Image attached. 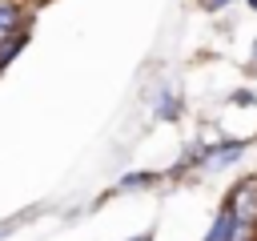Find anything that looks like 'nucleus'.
I'll use <instances>...</instances> for the list:
<instances>
[{
    "label": "nucleus",
    "instance_id": "1",
    "mask_svg": "<svg viewBox=\"0 0 257 241\" xmlns=\"http://www.w3.org/2000/svg\"><path fill=\"white\" fill-rule=\"evenodd\" d=\"M225 209L241 229H257V177H245L241 185H233Z\"/></svg>",
    "mask_w": 257,
    "mask_h": 241
},
{
    "label": "nucleus",
    "instance_id": "2",
    "mask_svg": "<svg viewBox=\"0 0 257 241\" xmlns=\"http://www.w3.org/2000/svg\"><path fill=\"white\" fill-rule=\"evenodd\" d=\"M24 4L16 0H0V44L12 40V36H24Z\"/></svg>",
    "mask_w": 257,
    "mask_h": 241
},
{
    "label": "nucleus",
    "instance_id": "3",
    "mask_svg": "<svg viewBox=\"0 0 257 241\" xmlns=\"http://www.w3.org/2000/svg\"><path fill=\"white\" fill-rule=\"evenodd\" d=\"M233 229H237V221L229 217V209H221L217 221H213V229L205 233V241H233Z\"/></svg>",
    "mask_w": 257,
    "mask_h": 241
},
{
    "label": "nucleus",
    "instance_id": "4",
    "mask_svg": "<svg viewBox=\"0 0 257 241\" xmlns=\"http://www.w3.org/2000/svg\"><path fill=\"white\" fill-rule=\"evenodd\" d=\"M24 40H28V32H24V36H12V40H4V44H0V68H4L20 48H24Z\"/></svg>",
    "mask_w": 257,
    "mask_h": 241
},
{
    "label": "nucleus",
    "instance_id": "5",
    "mask_svg": "<svg viewBox=\"0 0 257 241\" xmlns=\"http://www.w3.org/2000/svg\"><path fill=\"white\" fill-rule=\"evenodd\" d=\"M157 177L153 173H133V177H120V189H141V185H153Z\"/></svg>",
    "mask_w": 257,
    "mask_h": 241
},
{
    "label": "nucleus",
    "instance_id": "6",
    "mask_svg": "<svg viewBox=\"0 0 257 241\" xmlns=\"http://www.w3.org/2000/svg\"><path fill=\"white\" fill-rule=\"evenodd\" d=\"M177 112H181V108H177V100H173V96L165 92V96H161V116H165V120H173Z\"/></svg>",
    "mask_w": 257,
    "mask_h": 241
},
{
    "label": "nucleus",
    "instance_id": "7",
    "mask_svg": "<svg viewBox=\"0 0 257 241\" xmlns=\"http://www.w3.org/2000/svg\"><path fill=\"white\" fill-rule=\"evenodd\" d=\"M201 4H205V8H209V12H217V8H225V4H229V0H201Z\"/></svg>",
    "mask_w": 257,
    "mask_h": 241
},
{
    "label": "nucleus",
    "instance_id": "8",
    "mask_svg": "<svg viewBox=\"0 0 257 241\" xmlns=\"http://www.w3.org/2000/svg\"><path fill=\"white\" fill-rule=\"evenodd\" d=\"M137 241H153V233H141V237H137Z\"/></svg>",
    "mask_w": 257,
    "mask_h": 241
},
{
    "label": "nucleus",
    "instance_id": "9",
    "mask_svg": "<svg viewBox=\"0 0 257 241\" xmlns=\"http://www.w3.org/2000/svg\"><path fill=\"white\" fill-rule=\"evenodd\" d=\"M249 4H253V8H257V0H249Z\"/></svg>",
    "mask_w": 257,
    "mask_h": 241
}]
</instances>
